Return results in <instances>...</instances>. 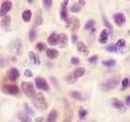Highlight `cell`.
<instances>
[{
    "instance_id": "cell-40",
    "label": "cell",
    "mask_w": 130,
    "mask_h": 122,
    "mask_svg": "<svg viewBox=\"0 0 130 122\" xmlns=\"http://www.w3.org/2000/svg\"><path fill=\"white\" fill-rule=\"evenodd\" d=\"M42 4H43V6H44L45 8H50V7H52V5H53V1H52V0H43Z\"/></svg>"
},
{
    "instance_id": "cell-17",
    "label": "cell",
    "mask_w": 130,
    "mask_h": 122,
    "mask_svg": "<svg viewBox=\"0 0 130 122\" xmlns=\"http://www.w3.org/2000/svg\"><path fill=\"white\" fill-rule=\"evenodd\" d=\"M29 59H30L31 63L34 64V65H39V64L41 63L39 56H38L36 53H34L33 51H30V52H29Z\"/></svg>"
},
{
    "instance_id": "cell-24",
    "label": "cell",
    "mask_w": 130,
    "mask_h": 122,
    "mask_svg": "<svg viewBox=\"0 0 130 122\" xmlns=\"http://www.w3.org/2000/svg\"><path fill=\"white\" fill-rule=\"evenodd\" d=\"M57 117H58V112L56 110H52L51 113L47 115L46 122H55L57 120Z\"/></svg>"
},
{
    "instance_id": "cell-30",
    "label": "cell",
    "mask_w": 130,
    "mask_h": 122,
    "mask_svg": "<svg viewBox=\"0 0 130 122\" xmlns=\"http://www.w3.org/2000/svg\"><path fill=\"white\" fill-rule=\"evenodd\" d=\"M88 113H89V112H88L86 109H84L83 107H80L79 110H78V118H79L80 120L85 119V118L88 116Z\"/></svg>"
},
{
    "instance_id": "cell-25",
    "label": "cell",
    "mask_w": 130,
    "mask_h": 122,
    "mask_svg": "<svg viewBox=\"0 0 130 122\" xmlns=\"http://www.w3.org/2000/svg\"><path fill=\"white\" fill-rule=\"evenodd\" d=\"M31 17H32V11L30 9H25L22 12V19L24 22H29L31 20Z\"/></svg>"
},
{
    "instance_id": "cell-14",
    "label": "cell",
    "mask_w": 130,
    "mask_h": 122,
    "mask_svg": "<svg viewBox=\"0 0 130 122\" xmlns=\"http://www.w3.org/2000/svg\"><path fill=\"white\" fill-rule=\"evenodd\" d=\"M76 50L79 52V53H82L83 55H85V56L89 55V53H90L87 45L84 42H77L76 43Z\"/></svg>"
},
{
    "instance_id": "cell-49",
    "label": "cell",
    "mask_w": 130,
    "mask_h": 122,
    "mask_svg": "<svg viewBox=\"0 0 130 122\" xmlns=\"http://www.w3.org/2000/svg\"><path fill=\"white\" fill-rule=\"evenodd\" d=\"M77 122H79V121H77Z\"/></svg>"
},
{
    "instance_id": "cell-36",
    "label": "cell",
    "mask_w": 130,
    "mask_h": 122,
    "mask_svg": "<svg viewBox=\"0 0 130 122\" xmlns=\"http://www.w3.org/2000/svg\"><path fill=\"white\" fill-rule=\"evenodd\" d=\"M35 48H36V50L38 52H43V51L46 50V45L44 43H37L36 46H35Z\"/></svg>"
},
{
    "instance_id": "cell-13",
    "label": "cell",
    "mask_w": 130,
    "mask_h": 122,
    "mask_svg": "<svg viewBox=\"0 0 130 122\" xmlns=\"http://www.w3.org/2000/svg\"><path fill=\"white\" fill-rule=\"evenodd\" d=\"M113 21H115V24L119 27H122L125 23H126V17L124 13L122 12H118L113 15Z\"/></svg>"
},
{
    "instance_id": "cell-39",
    "label": "cell",
    "mask_w": 130,
    "mask_h": 122,
    "mask_svg": "<svg viewBox=\"0 0 130 122\" xmlns=\"http://www.w3.org/2000/svg\"><path fill=\"white\" fill-rule=\"evenodd\" d=\"M80 10H82V7H80L77 3H76V4H73V5L70 7V11L73 12V13H75V12H79Z\"/></svg>"
},
{
    "instance_id": "cell-21",
    "label": "cell",
    "mask_w": 130,
    "mask_h": 122,
    "mask_svg": "<svg viewBox=\"0 0 130 122\" xmlns=\"http://www.w3.org/2000/svg\"><path fill=\"white\" fill-rule=\"evenodd\" d=\"M57 37H58V34L56 32H52L50 35H48V37H47V44L50 46H56L58 44Z\"/></svg>"
},
{
    "instance_id": "cell-9",
    "label": "cell",
    "mask_w": 130,
    "mask_h": 122,
    "mask_svg": "<svg viewBox=\"0 0 130 122\" xmlns=\"http://www.w3.org/2000/svg\"><path fill=\"white\" fill-rule=\"evenodd\" d=\"M12 8V2L8 1V0H5L1 3L0 5V17H4L6 16V13Z\"/></svg>"
},
{
    "instance_id": "cell-4",
    "label": "cell",
    "mask_w": 130,
    "mask_h": 122,
    "mask_svg": "<svg viewBox=\"0 0 130 122\" xmlns=\"http://www.w3.org/2000/svg\"><path fill=\"white\" fill-rule=\"evenodd\" d=\"M79 26H80L79 19L74 16L70 17V18H68L66 20V25H65V27L68 28L69 30H71L72 32H76L79 29Z\"/></svg>"
},
{
    "instance_id": "cell-35",
    "label": "cell",
    "mask_w": 130,
    "mask_h": 122,
    "mask_svg": "<svg viewBox=\"0 0 130 122\" xmlns=\"http://www.w3.org/2000/svg\"><path fill=\"white\" fill-rule=\"evenodd\" d=\"M50 80H51V83L53 84V86L55 87V88L57 90H60V85H59V82L57 81V79L54 77V76H51L50 77Z\"/></svg>"
},
{
    "instance_id": "cell-16",
    "label": "cell",
    "mask_w": 130,
    "mask_h": 122,
    "mask_svg": "<svg viewBox=\"0 0 130 122\" xmlns=\"http://www.w3.org/2000/svg\"><path fill=\"white\" fill-rule=\"evenodd\" d=\"M43 23V17H42V10L41 8H37L35 16H34V24L36 26H40Z\"/></svg>"
},
{
    "instance_id": "cell-38",
    "label": "cell",
    "mask_w": 130,
    "mask_h": 122,
    "mask_svg": "<svg viewBox=\"0 0 130 122\" xmlns=\"http://www.w3.org/2000/svg\"><path fill=\"white\" fill-rule=\"evenodd\" d=\"M128 87H129V78L122 79V88H121V90H126Z\"/></svg>"
},
{
    "instance_id": "cell-44",
    "label": "cell",
    "mask_w": 130,
    "mask_h": 122,
    "mask_svg": "<svg viewBox=\"0 0 130 122\" xmlns=\"http://www.w3.org/2000/svg\"><path fill=\"white\" fill-rule=\"evenodd\" d=\"M24 76L26 78H32V77H33V74H32V72L30 71V69H26L25 73H24Z\"/></svg>"
},
{
    "instance_id": "cell-37",
    "label": "cell",
    "mask_w": 130,
    "mask_h": 122,
    "mask_svg": "<svg viewBox=\"0 0 130 122\" xmlns=\"http://www.w3.org/2000/svg\"><path fill=\"white\" fill-rule=\"evenodd\" d=\"M105 50L107 51V52H111V53H117V52H119V50L116 48V46L115 45H108V46H106L105 47Z\"/></svg>"
},
{
    "instance_id": "cell-8",
    "label": "cell",
    "mask_w": 130,
    "mask_h": 122,
    "mask_svg": "<svg viewBox=\"0 0 130 122\" xmlns=\"http://www.w3.org/2000/svg\"><path fill=\"white\" fill-rule=\"evenodd\" d=\"M110 104L113 109L118 110L120 113H126V111H127V108L125 107V104L118 98H112L110 100Z\"/></svg>"
},
{
    "instance_id": "cell-2",
    "label": "cell",
    "mask_w": 130,
    "mask_h": 122,
    "mask_svg": "<svg viewBox=\"0 0 130 122\" xmlns=\"http://www.w3.org/2000/svg\"><path fill=\"white\" fill-rule=\"evenodd\" d=\"M119 83H120V76H115V77L102 82L100 85V88L103 91H110L112 89H115L119 85Z\"/></svg>"
},
{
    "instance_id": "cell-43",
    "label": "cell",
    "mask_w": 130,
    "mask_h": 122,
    "mask_svg": "<svg viewBox=\"0 0 130 122\" xmlns=\"http://www.w3.org/2000/svg\"><path fill=\"white\" fill-rule=\"evenodd\" d=\"M7 64H8V61L5 58H3V57L0 58V67H5Z\"/></svg>"
},
{
    "instance_id": "cell-47",
    "label": "cell",
    "mask_w": 130,
    "mask_h": 122,
    "mask_svg": "<svg viewBox=\"0 0 130 122\" xmlns=\"http://www.w3.org/2000/svg\"><path fill=\"white\" fill-rule=\"evenodd\" d=\"M77 4H78L80 7H82V6H84V5L86 4V1H85V0H79V1L77 2Z\"/></svg>"
},
{
    "instance_id": "cell-3",
    "label": "cell",
    "mask_w": 130,
    "mask_h": 122,
    "mask_svg": "<svg viewBox=\"0 0 130 122\" xmlns=\"http://www.w3.org/2000/svg\"><path fill=\"white\" fill-rule=\"evenodd\" d=\"M21 89L23 93L28 97H34L36 92L34 88V84L31 82H22L21 83Z\"/></svg>"
},
{
    "instance_id": "cell-12",
    "label": "cell",
    "mask_w": 130,
    "mask_h": 122,
    "mask_svg": "<svg viewBox=\"0 0 130 122\" xmlns=\"http://www.w3.org/2000/svg\"><path fill=\"white\" fill-rule=\"evenodd\" d=\"M6 77L8 80L10 81H17L18 78L20 77V72H19V69L18 68H15V67H11L9 68L7 73H6Z\"/></svg>"
},
{
    "instance_id": "cell-46",
    "label": "cell",
    "mask_w": 130,
    "mask_h": 122,
    "mask_svg": "<svg viewBox=\"0 0 130 122\" xmlns=\"http://www.w3.org/2000/svg\"><path fill=\"white\" fill-rule=\"evenodd\" d=\"M77 35L76 34H73L72 35V37H71V42H72V44H75V43H77Z\"/></svg>"
},
{
    "instance_id": "cell-7",
    "label": "cell",
    "mask_w": 130,
    "mask_h": 122,
    "mask_svg": "<svg viewBox=\"0 0 130 122\" xmlns=\"http://www.w3.org/2000/svg\"><path fill=\"white\" fill-rule=\"evenodd\" d=\"M35 86H36V88H38L39 90H42V91H48L50 90V86H48L46 80L42 77H36L35 80Z\"/></svg>"
},
{
    "instance_id": "cell-34",
    "label": "cell",
    "mask_w": 130,
    "mask_h": 122,
    "mask_svg": "<svg viewBox=\"0 0 130 122\" xmlns=\"http://www.w3.org/2000/svg\"><path fill=\"white\" fill-rule=\"evenodd\" d=\"M36 37V30L34 28H31L30 31H29V40L32 43V42H34Z\"/></svg>"
},
{
    "instance_id": "cell-42",
    "label": "cell",
    "mask_w": 130,
    "mask_h": 122,
    "mask_svg": "<svg viewBox=\"0 0 130 122\" xmlns=\"http://www.w3.org/2000/svg\"><path fill=\"white\" fill-rule=\"evenodd\" d=\"M97 60H98V56H97V55H93V56H91V57L88 58V62L89 63H93V64L96 63Z\"/></svg>"
},
{
    "instance_id": "cell-18",
    "label": "cell",
    "mask_w": 130,
    "mask_h": 122,
    "mask_svg": "<svg viewBox=\"0 0 130 122\" xmlns=\"http://www.w3.org/2000/svg\"><path fill=\"white\" fill-rule=\"evenodd\" d=\"M14 51H15V54L18 56H21L22 53H23V44H22V40L20 38L15 39L14 40Z\"/></svg>"
},
{
    "instance_id": "cell-33",
    "label": "cell",
    "mask_w": 130,
    "mask_h": 122,
    "mask_svg": "<svg viewBox=\"0 0 130 122\" xmlns=\"http://www.w3.org/2000/svg\"><path fill=\"white\" fill-rule=\"evenodd\" d=\"M102 19H103V24H104V26L106 27L105 29L107 30V31H109V32H111L112 31V26H111V24L108 22V20L105 18V16H102Z\"/></svg>"
},
{
    "instance_id": "cell-32",
    "label": "cell",
    "mask_w": 130,
    "mask_h": 122,
    "mask_svg": "<svg viewBox=\"0 0 130 122\" xmlns=\"http://www.w3.org/2000/svg\"><path fill=\"white\" fill-rule=\"evenodd\" d=\"M94 26H95V21H94V20H89V21L85 24L84 29H85V30H92V29L94 28Z\"/></svg>"
},
{
    "instance_id": "cell-1",
    "label": "cell",
    "mask_w": 130,
    "mask_h": 122,
    "mask_svg": "<svg viewBox=\"0 0 130 122\" xmlns=\"http://www.w3.org/2000/svg\"><path fill=\"white\" fill-rule=\"evenodd\" d=\"M33 104L34 107L40 111H44L48 108V103H47V100L45 98V96L39 92V93H36L35 96L33 97Z\"/></svg>"
},
{
    "instance_id": "cell-10",
    "label": "cell",
    "mask_w": 130,
    "mask_h": 122,
    "mask_svg": "<svg viewBox=\"0 0 130 122\" xmlns=\"http://www.w3.org/2000/svg\"><path fill=\"white\" fill-rule=\"evenodd\" d=\"M57 42H58L57 45H59V47L61 49H65L67 47V45H68V36H67V34L59 33L58 37H57Z\"/></svg>"
},
{
    "instance_id": "cell-48",
    "label": "cell",
    "mask_w": 130,
    "mask_h": 122,
    "mask_svg": "<svg viewBox=\"0 0 130 122\" xmlns=\"http://www.w3.org/2000/svg\"><path fill=\"white\" fill-rule=\"evenodd\" d=\"M35 121L36 122H43V118L42 117H36L35 118Z\"/></svg>"
},
{
    "instance_id": "cell-31",
    "label": "cell",
    "mask_w": 130,
    "mask_h": 122,
    "mask_svg": "<svg viewBox=\"0 0 130 122\" xmlns=\"http://www.w3.org/2000/svg\"><path fill=\"white\" fill-rule=\"evenodd\" d=\"M102 64L106 67H112V66H115L117 64V61L115 59H107V60H103Z\"/></svg>"
},
{
    "instance_id": "cell-26",
    "label": "cell",
    "mask_w": 130,
    "mask_h": 122,
    "mask_svg": "<svg viewBox=\"0 0 130 122\" xmlns=\"http://www.w3.org/2000/svg\"><path fill=\"white\" fill-rule=\"evenodd\" d=\"M18 119H19L21 122H32L31 118H30L27 114H25L24 112L18 113Z\"/></svg>"
},
{
    "instance_id": "cell-22",
    "label": "cell",
    "mask_w": 130,
    "mask_h": 122,
    "mask_svg": "<svg viewBox=\"0 0 130 122\" xmlns=\"http://www.w3.org/2000/svg\"><path fill=\"white\" fill-rule=\"evenodd\" d=\"M85 73H86V69H85L84 67H77V68H75L74 71L72 72V75H73L76 79H78V78H80V77H83V76L85 75Z\"/></svg>"
},
{
    "instance_id": "cell-5",
    "label": "cell",
    "mask_w": 130,
    "mask_h": 122,
    "mask_svg": "<svg viewBox=\"0 0 130 122\" xmlns=\"http://www.w3.org/2000/svg\"><path fill=\"white\" fill-rule=\"evenodd\" d=\"M2 92L7 95H19L20 94V88L15 85H3L1 88Z\"/></svg>"
},
{
    "instance_id": "cell-45",
    "label": "cell",
    "mask_w": 130,
    "mask_h": 122,
    "mask_svg": "<svg viewBox=\"0 0 130 122\" xmlns=\"http://www.w3.org/2000/svg\"><path fill=\"white\" fill-rule=\"evenodd\" d=\"M129 106H130V96L127 95L126 98H125V107L127 108V107H129Z\"/></svg>"
},
{
    "instance_id": "cell-23",
    "label": "cell",
    "mask_w": 130,
    "mask_h": 122,
    "mask_svg": "<svg viewBox=\"0 0 130 122\" xmlns=\"http://www.w3.org/2000/svg\"><path fill=\"white\" fill-rule=\"evenodd\" d=\"M69 96L75 100H78V101H83L84 100V96L80 94L78 91H70L69 92Z\"/></svg>"
},
{
    "instance_id": "cell-20",
    "label": "cell",
    "mask_w": 130,
    "mask_h": 122,
    "mask_svg": "<svg viewBox=\"0 0 130 122\" xmlns=\"http://www.w3.org/2000/svg\"><path fill=\"white\" fill-rule=\"evenodd\" d=\"M107 39H108V31L106 29H103L100 34H99V38H98V42L102 45L106 44L107 43Z\"/></svg>"
},
{
    "instance_id": "cell-41",
    "label": "cell",
    "mask_w": 130,
    "mask_h": 122,
    "mask_svg": "<svg viewBox=\"0 0 130 122\" xmlns=\"http://www.w3.org/2000/svg\"><path fill=\"white\" fill-rule=\"evenodd\" d=\"M70 63H71L72 65H78V64L80 63V60H79L78 57H71V59H70Z\"/></svg>"
},
{
    "instance_id": "cell-6",
    "label": "cell",
    "mask_w": 130,
    "mask_h": 122,
    "mask_svg": "<svg viewBox=\"0 0 130 122\" xmlns=\"http://www.w3.org/2000/svg\"><path fill=\"white\" fill-rule=\"evenodd\" d=\"M72 116H73V112H72V109L70 108L69 102L66 101V99H64V119H63V122H71Z\"/></svg>"
},
{
    "instance_id": "cell-15",
    "label": "cell",
    "mask_w": 130,
    "mask_h": 122,
    "mask_svg": "<svg viewBox=\"0 0 130 122\" xmlns=\"http://www.w3.org/2000/svg\"><path fill=\"white\" fill-rule=\"evenodd\" d=\"M67 5H68V0H65V1L61 2V11H60V16L61 19L63 21L67 20Z\"/></svg>"
},
{
    "instance_id": "cell-27",
    "label": "cell",
    "mask_w": 130,
    "mask_h": 122,
    "mask_svg": "<svg viewBox=\"0 0 130 122\" xmlns=\"http://www.w3.org/2000/svg\"><path fill=\"white\" fill-rule=\"evenodd\" d=\"M23 107H24V109H25V114H27L28 116H34V114H35V113H34V110L29 106V103L24 102V103H23Z\"/></svg>"
},
{
    "instance_id": "cell-28",
    "label": "cell",
    "mask_w": 130,
    "mask_h": 122,
    "mask_svg": "<svg viewBox=\"0 0 130 122\" xmlns=\"http://www.w3.org/2000/svg\"><path fill=\"white\" fill-rule=\"evenodd\" d=\"M116 48L119 50V52H121V53H123V49L126 47V40L125 39H123V38H121V39H119L117 43H116Z\"/></svg>"
},
{
    "instance_id": "cell-29",
    "label": "cell",
    "mask_w": 130,
    "mask_h": 122,
    "mask_svg": "<svg viewBox=\"0 0 130 122\" xmlns=\"http://www.w3.org/2000/svg\"><path fill=\"white\" fill-rule=\"evenodd\" d=\"M65 81H66L67 84H74L77 81V79L72 75V73H70V74H68L66 77H65Z\"/></svg>"
},
{
    "instance_id": "cell-19",
    "label": "cell",
    "mask_w": 130,
    "mask_h": 122,
    "mask_svg": "<svg viewBox=\"0 0 130 122\" xmlns=\"http://www.w3.org/2000/svg\"><path fill=\"white\" fill-rule=\"evenodd\" d=\"M45 54H46V57L48 59L53 60L59 56V52L56 49H47V50H45Z\"/></svg>"
},
{
    "instance_id": "cell-11",
    "label": "cell",
    "mask_w": 130,
    "mask_h": 122,
    "mask_svg": "<svg viewBox=\"0 0 130 122\" xmlns=\"http://www.w3.org/2000/svg\"><path fill=\"white\" fill-rule=\"evenodd\" d=\"M0 26L6 31H10L11 30V17L7 15L2 17L1 22H0Z\"/></svg>"
}]
</instances>
